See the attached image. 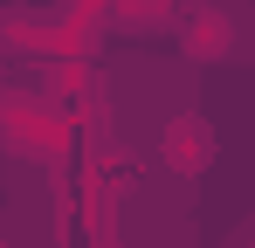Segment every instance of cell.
<instances>
[{
    "label": "cell",
    "instance_id": "1",
    "mask_svg": "<svg viewBox=\"0 0 255 248\" xmlns=\"http://www.w3.org/2000/svg\"><path fill=\"white\" fill-rule=\"evenodd\" d=\"M159 165L179 172V179H200L214 165V124L200 118V111H179V118L159 131Z\"/></svg>",
    "mask_w": 255,
    "mask_h": 248
},
{
    "label": "cell",
    "instance_id": "2",
    "mask_svg": "<svg viewBox=\"0 0 255 248\" xmlns=\"http://www.w3.org/2000/svg\"><path fill=\"white\" fill-rule=\"evenodd\" d=\"M179 48H186V62H221L235 48V14L214 7V0H193L186 21H179Z\"/></svg>",
    "mask_w": 255,
    "mask_h": 248
},
{
    "label": "cell",
    "instance_id": "3",
    "mask_svg": "<svg viewBox=\"0 0 255 248\" xmlns=\"http://www.w3.org/2000/svg\"><path fill=\"white\" fill-rule=\"evenodd\" d=\"M166 14H172V0H118V21H131V28H152Z\"/></svg>",
    "mask_w": 255,
    "mask_h": 248
}]
</instances>
